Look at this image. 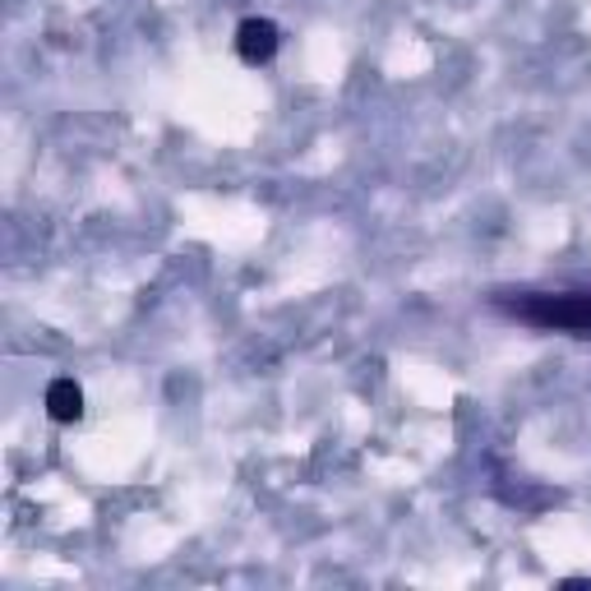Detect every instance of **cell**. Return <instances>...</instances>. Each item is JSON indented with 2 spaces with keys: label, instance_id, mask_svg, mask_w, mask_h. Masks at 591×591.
Wrapping results in <instances>:
<instances>
[{
  "label": "cell",
  "instance_id": "obj_2",
  "mask_svg": "<svg viewBox=\"0 0 591 591\" xmlns=\"http://www.w3.org/2000/svg\"><path fill=\"white\" fill-rule=\"evenodd\" d=\"M277 47H282V33H277L273 18H246V24L236 28V51L246 65H268Z\"/></svg>",
  "mask_w": 591,
  "mask_h": 591
},
{
  "label": "cell",
  "instance_id": "obj_3",
  "mask_svg": "<svg viewBox=\"0 0 591 591\" xmlns=\"http://www.w3.org/2000/svg\"><path fill=\"white\" fill-rule=\"evenodd\" d=\"M47 416L55 425H74V420H84V388L74 383V379H55L47 388Z\"/></svg>",
  "mask_w": 591,
  "mask_h": 591
},
{
  "label": "cell",
  "instance_id": "obj_1",
  "mask_svg": "<svg viewBox=\"0 0 591 591\" xmlns=\"http://www.w3.org/2000/svg\"><path fill=\"white\" fill-rule=\"evenodd\" d=\"M513 314L527 324H541V328H564V332H578V338H591V296H582V291L527 296V301L513 305Z\"/></svg>",
  "mask_w": 591,
  "mask_h": 591
}]
</instances>
